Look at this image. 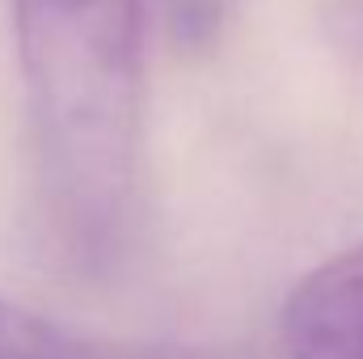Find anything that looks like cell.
Masks as SVG:
<instances>
[{"label":"cell","mask_w":363,"mask_h":359,"mask_svg":"<svg viewBox=\"0 0 363 359\" xmlns=\"http://www.w3.org/2000/svg\"><path fill=\"white\" fill-rule=\"evenodd\" d=\"M0 359H194L178 347H152L131 338L93 334L81 326L30 313L0 300Z\"/></svg>","instance_id":"cell-3"},{"label":"cell","mask_w":363,"mask_h":359,"mask_svg":"<svg viewBox=\"0 0 363 359\" xmlns=\"http://www.w3.org/2000/svg\"><path fill=\"white\" fill-rule=\"evenodd\" d=\"M287 359H363V241L313 267L283 300Z\"/></svg>","instance_id":"cell-2"},{"label":"cell","mask_w":363,"mask_h":359,"mask_svg":"<svg viewBox=\"0 0 363 359\" xmlns=\"http://www.w3.org/2000/svg\"><path fill=\"white\" fill-rule=\"evenodd\" d=\"M38 190L72 263H110L131 228L144 93L148 0H13Z\"/></svg>","instance_id":"cell-1"}]
</instances>
